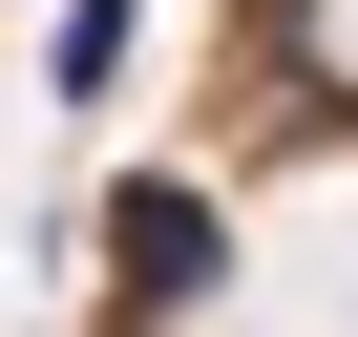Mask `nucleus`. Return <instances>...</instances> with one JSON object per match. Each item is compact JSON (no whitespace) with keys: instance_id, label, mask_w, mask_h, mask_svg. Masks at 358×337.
Listing matches in <instances>:
<instances>
[{"instance_id":"nucleus-1","label":"nucleus","mask_w":358,"mask_h":337,"mask_svg":"<svg viewBox=\"0 0 358 337\" xmlns=\"http://www.w3.org/2000/svg\"><path fill=\"white\" fill-rule=\"evenodd\" d=\"M127 43H148V0H64V22H43V106L106 127V106H127Z\"/></svg>"},{"instance_id":"nucleus-2","label":"nucleus","mask_w":358,"mask_h":337,"mask_svg":"<svg viewBox=\"0 0 358 337\" xmlns=\"http://www.w3.org/2000/svg\"><path fill=\"white\" fill-rule=\"evenodd\" d=\"M211 253H232V232H211L190 190H127V274H148V295H211Z\"/></svg>"}]
</instances>
